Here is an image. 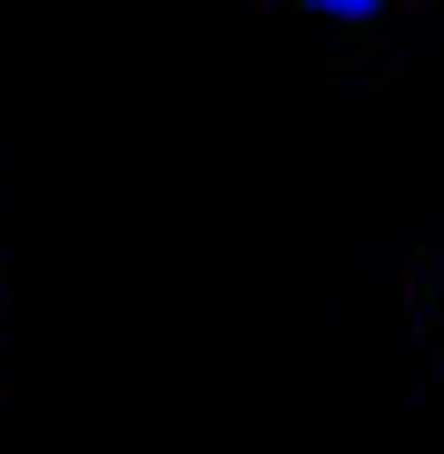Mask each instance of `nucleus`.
<instances>
[{
	"label": "nucleus",
	"mask_w": 444,
	"mask_h": 454,
	"mask_svg": "<svg viewBox=\"0 0 444 454\" xmlns=\"http://www.w3.org/2000/svg\"><path fill=\"white\" fill-rule=\"evenodd\" d=\"M307 11H326V20H365V11H386V0H307Z\"/></svg>",
	"instance_id": "f257e3e1"
}]
</instances>
